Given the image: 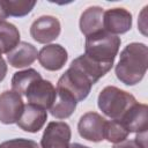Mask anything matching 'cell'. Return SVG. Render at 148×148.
Returning <instances> with one entry per match:
<instances>
[{
    "instance_id": "1",
    "label": "cell",
    "mask_w": 148,
    "mask_h": 148,
    "mask_svg": "<svg viewBox=\"0 0 148 148\" xmlns=\"http://www.w3.org/2000/svg\"><path fill=\"white\" fill-rule=\"evenodd\" d=\"M148 66V47L143 43H130L120 52L119 61L116 65L114 73L117 79L126 84L134 86L139 83Z\"/></svg>"
},
{
    "instance_id": "2",
    "label": "cell",
    "mask_w": 148,
    "mask_h": 148,
    "mask_svg": "<svg viewBox=\"0 0 148 148\" xmlns=\"http://www.w3.org/2000/svg\"><path fill=\"white\" fill-rule=\"evenodd\" d=\"M120 44L121 40L118 36L102 30L86 37L84 54L95 62L112 68Z\"/></svg>"
},
{
    "instance_id": "3",
    "label": "cell",
    "mask_w": 148,
    "mask_h": 148,
    "mask_svg": "<svg viewBox=\"0 0 148 148\" xmlns=\"http://www.w3.org/2000/svg\"><path fill=\"white\" fill-rule=\"evenodd\" d=\"M136 103L138 101L132 94L114 86L103 88L97 98L99 110L111 120H120Z\"/></svg>"
},
{
    "instance_id": "4",
    "label": "cell",
    "mask_w": 148,
    "mask_h": 148,
    "mask_svg": "<svg viewBox=\"0 0 148 148\" xmlns=\"http://www.w3.org/2000/svg\"><path fill=\"white\" fill-rule=\"evenodd\" d=\"M92 86L94 83L90 79L77 67L71 64L68 69L59 77L57 88L68 91L76 99V102H81L88 97Z\"/></svg>"
},
{
    "instance_id": "5",
    "label": "cell",
    "mask_w": 148,
    "mask_h": 148,
    "mask_svg": "<svg viewBox=\"0 0 148 148\" xmlns=\"http://www.w3.org/2000/svg\"><path fill=\"white\" fill-rule=\"evenodd\" d=\"M24 96L29 104H34L44 110L51 108L56 99V88L54 86L43 77L34 81L25 90Z\"/></svg>"
},
{
    "instance_id": "6",
    "label": "cell",
    "mask_w": 148,
    "mask_h": 148,
    "mask_svg": "<svg viewBox=\"0 0 148 148\" xmlns=\"http://www.w3.org/2000/svg\"><path fill=\"white\" fill-rule=\"evenodd\" d=\"M71 127L65 121H51L44 130L40 147L42 148H69Z\"/></svg>"
},
{
    "instance_id": "7",
    "label": "cell",
    "mask_w": 148,
    "mask_h": 148,
    "mask_svg": "<svg viewBox=\"0 0 148 148\" xmlns=\"http://www.w3.org/2000/svg\"><path fill=\"white\" fill-rule=\"evenodd\" d=\"M61 27L57 17L51 15H43L35 20L30 27L31 37L40 44H47L57 39L60 35Z\"/></svg>"
},
{
    "instance_id": "8",
    "label": "cell",
    "mask_w": 148,
    "mask_h": 148,
    "mask_svg": "<svg viewBox=\"0 0 148 148\" xmlns=\"http://www.w3.org/2000/svg\"><path fill=\"white\" fill-rule=\"evenodd\" d=\"M106 119L96 112H87L81 116L77 124V132L81 138L91 141L101 142L104 140Z\"/></svg>"
},
{
    "instance_id": "9",
    "label": "cell",
    "mask_w": 148,
    "mask_h": 148,
    "mask_svg": "<svg viewBox=\"0 0 148 148\" xmlns=\"http://www.w3.org/2000/svg\"><path fill=\"white\" fill-rule=\"evenodd\" d=\"M24 103L22 96L14 90H6L0 94V123L10 125L17 123L22 114Z\"/></svg>"
},
{
    "instance_id": "10",
    "label": "cell",
    "mask_w": 148,
    "mask_h": 148,
    "mask_svg": "<svg viewBox=\"0 0 148 148\" xmlns=\"http://www.w3.org/2000/svg\"><path fill=\"white\" fill-rule=\"evenodd\" d=\"M103 28L112 35H121L132 28V14L125 8H111L104 10Z\"/></svg>"
},
{
    "instance_id": "11",
    "label": "cell",
    "mask_w": 148,
    "mask_h": 148,
    "mask_svg": "<svg viewBox=\"0 0 148 148\" xmlns=\"http://www.w3.org/2000/svg\"><path fill=\"white\" fill-rule=\"evenodd\" d=\"M39 64L46 71H59L61 69L68 59V53L60 44H49L42 47L37 57Z\"/></svg>"
},
{
    "instance_id": "12",
    "label": "cell",
    "mask_w": 148,
    "mask_h": 148,
    "mask_svg": "<svg viewBox=\"0 0 148 148\" xmlns=\"http://www.w3.org/2000/svg\"><path fill=\"white\" fill-rule=\"evenodd\" d=\"M47 120L46 110L34 104H25L21 117L17 120V126L29 133H37Z\"/></svg>"
},
{
    "instance_id": "13",
    "label": "cell",
    "mask_w": 148,
    "mask_h": 148,
    "mask_svg": "<svg viewBox=\"0 0 148 148\" xmlns=\"http://www.w3.org/2000/svg\"><path fill=\"white\" fill-rule=\"evenodd\" d=\"M148 108L146 104H140L139 102L132 106L126 114L120 119L117 120L128 131V133H143L147 132L148 128Z\"/></svg>"
},
{
    "instance_id": "14",
    "label": "cell",
    "mask_w": 148,
    "mask_h": 148,
    "mask_svg": "<svg viewBox=\"0 0 148 148\" xmlns=\"http://www.w3.org/2000/svg\"><path fill=\"white\" fill-rule=\"evenodd\" d=\"M38 57L37 49L28 43L20 42L10 52L7 53V61L14 68H23L30 66Z\"/></svg>"
},
{
    "instance_id": "15",
    "label": "cell",
    "mask_w": 148,
    "mask_h": 148,
    "mask_svg": "<svg viewBox=\"0 0 148 148\" xmlns=\"http://www.w3.org/2000/svg\"><path fill=\"white\" fill-rule=\"evenodd\" d=\"M76 99L66 90L61 88L56 89V99L51 105L50 113L57 119H66L73 114L76 109Z\"/></svg>"
},
{
    "instance_id": "16",
    "label": "cell",
    "mask_w": 148,
    "mask_h": 148,
    "mask_svg": "<svg viewBox=\"0 0 148 148\" xmlns=\"http://www.w3.org/2000/svg\"><path fill=\"white\" fill-rule=\"evenodd\" d=\"M103 14L104 9L98 6L88 7L80 17V30L87 37L98 31L104 30L103 28Z\"/></svg>"
},
{
    "instance_id": "17",
    "label": "cell",
    "mask_w": 148,
    "mask_h": 148,
    "mask_svg": "<svg viewBox=\"0 0 148 148\" xmlns=\"http://www.w3.org/2000/svg\"><path fill=\"white\" fill-rule=\"evenodd\" d=\"M20 43L18 29L9 22H0V51L2 53L10 52Z\"/></svg>"
},
{
    "instance_id": "18",
    "label": "cell",
    "mask_w": 148,
    "mask_h": 148,
    "mask_svg": "<svg viewBox=\"0 0 148 148\" xmlns=\"http://www.w3.org/2000/svg\"><path fill=\"white\" fill-rule=\"evenodd\" d=\"M42 75L34 68H28L24 71H20L14 73L12 77V90L17 92L18 95H24L27 88L37 79H40Z\"/></svg>"
},
{
    "instance_id": "19",
    "label": "cell",
    "mask_w": 148,
    "mask_h": 148,
    "mask_svg": "<svg viewBox=\"0 0 148 148\" xmlns=\"http://www.w3.org/2000/svg\"><path fill=\"white\" fill-rule=\"evenodd\" d=\"M128 131L117 120H110L106 121L105 125V132H104V139L112 143H119L127 139Z\"/></svg>"
},
{
    "instance_id": "20",
    "label": "cell",
    "mask_w": 148,
    "mask_h": 148,
    "mask_svg": "<svg viewBox=\"0 0 148 148\" xmlns=\"http://www.w3.org/2000/svg\"><path fill=\"white\" fill-rule=\"evenodd\" d=\"M6 9L8 16L14 17H22L28 15L34 7L36 6V1L30 0H5Z\"/></svg>"
},
{
    "instance_id": "21",
    "label": "cell",
    "mask_w": 148,
    "mask_h": 148,
    "mask_svg": "<svg viewBox=\"0 0 148 148\" xmlns=\"http://www.w3.org/2000/svg\"><path fill=\"white\" fill-rule=\"evenodd\" d=\"M0 148H39L36 141L24 138L12 139L0 143Z\"/></svg>"
},
{
    "instance_id": "22",
    "label": "cell",
    "mask_w": 148,
    "mask_h": 148,
    "mask_svg": "<svg viewBox=\"0 0 148 148\" xmlns=\"http://www.w3.org/2000/svg\"><path fill=\"white\" fill-rule=\"evenodd\" d=\"M113 148H146L143 146H141L139 142H136L135 140H125L123 142L116 143Z\"/></svg>"
},
{
    "instance_id": "23",
    "label": "cell",
    "mask_w": 148,
    "mask_h": 148,
    "mask_svg": "<svg viewBox=\"0 0 148 148\" xmlns=\"http://www.w3.org/2000/svg\"><path fill=\"white\" fill-rule=\"evenodd\" d=\"M8 17V13L6 9L5 0H0V22H3Z\"/></svg>"
},
{
    "instance_id": "24",
    "label": "cell",
    "mask_w": 148,
    "mask_h": 148,
    "mask_svg": "<svg viewBox=\"0 0 148 148\" xmlns=\"http://www.w3.org/2000/svg\"><path fill=\"white\" fill-rule=\"evenodd\" d=\"M7 74V65L6 61L3 59H0V82L3 81V79L6 77Z\"/></svg>"
},
{
    "instance_id": "25",
    "label": "cell",
    "mask_w": 148,
    "mask_h": 148,
    "mask_svg": "<svg viewBox=\"0 0 148 148\" xmlns=\"http://www.w3.org/2000/svg\"><path fill=\"white\" fill-rule=\"evenodd\" d=\"M69 148H89V147L83 146L81 143H72V145H69Z\"/></svg>"
},
{
    "instance_id": "26",
    "label": "cell",
    "mask_w": 148,
    "mask_h": 148,
    "mask_svg": "<svg viewBox=\"0 0 148 148\" xmlns=\"http://www.w3.org/2000/svg\"><path fill=\"white\" fill-rule=\"evenodd\" d=\"M1 54H2V52L0 51V59H2V56H1Z\"/></svg>"
}]
</instances>
